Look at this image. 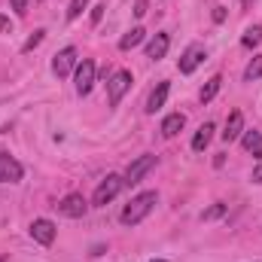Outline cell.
Returning a JSON list of instances; mask_svg holds the SVG:
<instances>
[{
    "mask_svg": "<svg viewBox=\"0 0 262 262\" xmlns=\"http://www.w3.org/2000/svg\"><path fill=\"white\" fill-rule=\"evenodd\" d=\"M262 76V55H256L250 64H247V70H244V82H256Z\"/></svg>",
    "mask_w": 262,
    "mask_h": 262,
    "instance_id": "20",
    "label": "cell"
},
{
    "mask_svg": "<svg viewBox=\"0 0 262 262\" xmlns=\"http://www.w3.org/2000/svg\"><path fill=\"white\" fill-rule=\"evenodd\" d=\"M58 210L64 213V216H70V220H79V216H85V210H89V204H85V198L82 195H64L61 201H58Z\"/></svg>",
    "mask_w": 262,
    "mask_h": 262,
    "instance_id": "8",
    "label": "cell"
},
{
    "mask_svg": "<svg viewBox=\"0 0 262 262\" xmlns=\"http://www.w3.org/2000/svg\"><path fill=\"white\" fill-rule=\"evenodd\" d=\"M156 162H159V159H156V156H149V152H146V156H137V159L128 165V171H125V186H137V183H140L152 168H156Z\"/></svg>",
    "mask_w": 262,
    "mask_h": 262,
    "instance_id": "3",
    "label": "cell"
},
{
    "mask_svg": "<svg viewBox=\"0 0 262 262\" xmlns=\"http://www.w3.org/2000/svg\"><path fill=\"white\" fill-rule=\"evenodd\" d=\"M134 15H137V18L146 15V0H137V3H134Z\"/></svg>",
    "mask_w": 262,
    "mask_h": 262,
    "instance_id": "27",
    "label": "cell"
},
{
    "mask_svg": "<svg viewBox=\"0 0 262 262\" xmlns=\"http://www.w3.org/2000/svg\"><path fill=\"white\" fill-rule=\"evenodd\" d=\"M143 37H146V31H143V28H131L128 34L119 40V49H122V52H128V49H134L137 43H143Z\"/></svg>",
    "mask_w": 262,
    "mask_h": 262,
    "instance_id": "17",
    "label": "cell"
},
{
    "mask_svg": "<svg viewBox=\"0 0 262 262\" xmlns=\"http://www.w3.org/2000/svg\"><path fill=\"white\" fill-rule=\"evenodd\" d=\"M213 131H216V128H213V122H204V125L195 131V137H192V149H195V152H204V146L210 143Z\"/></svg>",
    "mask_w": 262,
    "mask_h": 262,
    "instance_id": "16",
    "label": "cell"
},
{
    "mask_svg": "<svg viewBox=\"0 0 262 262\" xmlns=\"http://www.w3.org/2000/svg\"><path fill=\"white\" fill-rule=\"evenodd\" d=\"M168 46H171V37H168V34H156V37L149 40V46H146V58H152V61L165 58V55H168Z\"/></svg>",
    "mask_w": 262,
    "mask_h": 262,
    "instance_id": "11",
    "label": "cell"
},
{
    "mask_svg": "<svg viewBox=\"0 0 262 262\" xmlns=\"http://www.w3.org/2000/svg\"><path fill=\"white\" fill-rule=\"evenodd\" d=\"M104 9H107V6H104V3H101V6H95V9H92V25H98V21H101V18H104Z\"/></svg>",
    "mask_w": 262,
    "mask_h": 262,
    "instance_id": "24",
    "label": "cell"
},
{
    "mask_svg": "<svg viewBox=\"0 0 262 262\" xmlns=\"http://www.w3.org/2000/svg\"><path fill=\"white\" fill-rule=\"evenodd\" d=\"M9 3H12L15 15H25V9H28V0H9Z\"/></svg>",
    "mask_w": 262,
    "mask_h": 262,
    "instance_id": "25",
    "label": "cell"
},
{
    "mask_svg": "<svg viewBox=\"0 0 262 262\" xmlns=\"http://www.w3.org/2000/svg\"><path fill=\"white\" fill-rule=\"evenodd\" d=\"M85 6H89V0H70V6H67V18H70V21H73V18H79Z\"/></svg>",
    "mask_w": 262,
    "mask_h": 262,
    "instance_id": "21",
    "label": "cell"
},
{
    "mask_svg": "<svg viewBox=\"0 0 262 262\" xmlns=\"http://www.w3.org/2000/svg\"><path fill=\"white\" fill-rule=\"evenodd\" d=\"M213 21H226V6H213Z\"/></svg>",
    "mask_w": 262,
    "mask_h": 262,
    "instance_id": "26",
    "label": "cell"
},
{
    "mask_svg": "<svg viewBox=\"0 0 262 262\" xmlns=\"http://www.w3.org/2000/svg\"><path fill=\"white\" fill-rule=\"evenodd\" d=\"M259 43H262V28H259V25L247 28V31H244V37H241V46L253 49V46H259Z\"/></svg>",
    "mask_w": 262,
    "mask_h": 262,
    "instance_id": "19",
    "label": "cell"
},
{
    "mask_svg": "<svg viewBox=\"0 0 262 262\" xmlns=\"http://www.w3.org/2000/svg\"><path fill=\"white\" fill-rule=\"evenodd\" d=\"M226 213V204H213V207H207L204 213H201V220H220Z\"/></svg>",
    "mask_w": 262,
    "mask_h": 262,
    "instance_id": "23",
    "label": "cell"
},
{
    "mask_svg": "<svg viewBox=\"0 0 262 262\" xmlns=\"http://www.w3.org/2000/svg\"><path fill=\"white\" fill-rule=\"evenodd\" d=\"M220 85H223V76H213V79H207V85L198 92V98H201V104H210L213 98H216V92H220Z\"/></svg>",
    "mask_w": 262,
    "mask_h": 262,
    "instance_id": "18",
    "label": "cell"
},
{
    "mask_svg": "<svg viewBox=\"0 0 262 262\" xmlns=\"http://www.w3.org/2000/svg\"><path fill=\"white\" fill-rule=\"evenodd\" d=\"M122 186H125V177H119V174H107V177L98 183V189H95V204H98V207H107L113 198L122 192Z\"/></svg>",
    "mask_w": 262,
    "mask_h": 262,
    "instance_id": "2",
    "label": "cell"
},
{
    "mask_svg": "<svg viewBox=\"0 0 262 262\" xmlns=\"http://www.w3.org/2000/svg\"><path fill=\"white\" fill-rule=\"evenodd\" d=\"M31 238H34L37 244L49 247V244L55 241V223H52V220H34V223H31Z\"/></svg>",
    "mask_w": 262,
    "mask_h": 262,
    "instance_id": "6",
    "label": "cell"
},
{
    "mask_svg": "<svg viewBox=\"0 0 262 262\" xmlns=\"http://www.w3.org/2000/svg\"><path fill=\"white\" fill-rule=\"evenodd\" d=\"M152 262H165V259H152Z\"/></svg>",
    "mask_w": 262,
    "mask_h": 262,
    "instance_id": "30",
    "label": "cell"
},
{
    "mask_svg": "<svg viewBox=\"0 0 262 262\" xmlns=\"http://www.w3.org/2000/svg\"><path fill=\"white\" fill-rule=\"evenodd\" d=\"M241 131H244V116H241V110H235V113H229V119H226L223 140H226V143H232V140H238V137H241Z\"/></svg>",
    "mask_w": 262,
    "mask_h": 262,
    "instance_id": "10",
    "label": "cell"
},
{
    "mask_svg": "<svg viewBox=\"0 0 262 262\" xmlns=\"http://www.w3.org/2000/svg\"><path fill=\"white\" fill-rule=\"evenodd\" d=\"M156 201H159L156 192H140V195H134L128 201V207L122 210V223H125V226H137L140 220H146V213L156 207Z\"/></svg>",
    "mask_w": 262,
    "mask_h": 262,
    "instance_id": "1",
    "label": "cell"
},
{
    "mask_svg": "<svg viewBox=\"0 0 262 262\" xmlns=\"http://www.w3.org/2000/svg\"><path fill=\"white\" fill-rule=\"evenodd\" d=\"M95 85V61L92 58H82V64L76 67V92L79 95H89Z\"/></svg>",
    "mask_w": 262,
    "mask_h": 262,
    "instance_id": "5",
    "label": "cell"
},
{
    "mask_svg": "<svg viewBox=\"0 0 262 262\" xmlns=\"http://www.w3.org/2000/svg\"><path fill=\"white\" fill-rule=\"evenodd\" d=\"M168 92H171V85H168V82H159V85L152 89L149 101H146V113H156V110H162V107H165V101H168Z\"/></svg>",
    "mask_w": 262,
    "mask_h": 262,
    "instance_id": "13",
    "label": "cell"
},
{
    "mask_svg": "<svg viewBox=\"0 0 262 262\" xmlns=\"http://www.w3.org/2000/svg\"><path fill=\"white\" fill-rule=\"evenodd\" d=\"M241 146H244L250 156L262 159V131H247V134L241 137Z\"/></svg>",
    "mask_w": 262,
    "mask_h": 262,
    "instance_id": "15",
    "label": "cell"
},
{
    "mask_svg": "<svg viewBox=\"0 0 262 262\" xmlns=\"http://www.w3.org/2000/svg\"><path fill=\"white\" fill-rule=\"evenodd\" d=\"M186 125V116L183 113H171V116H165V122H162V134L165 137H177L180 131Z\"/></svg>",
    "mask_w": 262,
    "mask_h": 262,
    "instance_id": "14",
    "label": "cell"
},
{
    "mask_svg": "<svg viewBox=\"0 0 262 262\" xmlns=\"http://www.w3.org/2000/svg\"><path fill=\"white\" fill-rule=\"evenodd\" d=\"M253 183H262V165L253 171Z\"/></svg>",
    "mask_w": 262,
    "mask_h": 262,
    "instance_id": "28",
    "label": "cell"
},
{
    "mask_svg": "<svg viewBox=\"0 0 262 262\" xmlns=\"http://www.w3.org/2000/svg\"><path fill=\"white\" fill-rule=\"evenodd\" d=\"M201 61H204V49L201 46H189L183 52V58H180V73H192Z\"/></svg>",
    "mask_w": 262,
    "mask_h": 262,
    "instance_id": "12",
    "label": "cell"
},
{
    "mask_svg": "<svg viewBox=\"0 0 262 262\" xmlns=\"http://www.w3.org/2000/svg\"><path fill=\"white\" fill-rule=\"evenodd\" d=\"M21 174H25V168H21L12 156L0 152V183H18Z\"/></svg>",
    "mask_w": 262,
    "mask_h": 262,
    "instance_id": "7",
    "label": "cell"
},
{
    "mask_svg": "<svg viewBox=\"0 0 262 262\" xmlns=\"http://www.w3.org/2000/svg\"><path fill=\"white\" fill-rule=\"evenodd\" d=\"M128 89H131V73L128 70H116V73L110 76V82H107V98H110V104L116 107Z\"/></svg>",
    "mask_w": 262,
    "mask_h": 262,
    "instance_id": "4",
    "label": "cell"
},
{
    "mask_svg": "<svg viewBox=\"0 0 262 262\" xmlns=\"http://www.w3.org/2000/svg\"><path fill=\"white\" fill-rule=\"evenodd\" d=\"M43 34H46V31H34V34L28 37V43L21 46V52H31L34 46H40V43H43Z\"/></svg>",
    "mask_w": 262,
    "mask_h": 262,
    "instance_id": "22",
    "label": "cell"
},
{
    "mask_svg": "<svg viewBox=\"0 0 262 262\" xmlns=\"http://www.w3.org/2000/svg\"><path fill=\"white\" fill-rule=\"evenodd\" d=\"M250 3H253V0H241V9H250Z\"/></svg>",
    "mask_w": 262,
    "mask_h": 262,
    "instance_id": "29",
    "label": "cell"
},
{
    "mask_svg": "<svg viewBox=\"0 0 262 262\" xmlns=\"http://www.w3.org/2000/svg\"><path fill=\"white\" fill-rule=\"evenodd\" d=\"M73 67H76V49H73V46L61 49V52L52 58V70H55V76H67Z\"/></svg>",
    "mask_w": 262,
    "mask_h": 262,
    "instance_id": "9",
    "label": "cell"
}]
</instances>
